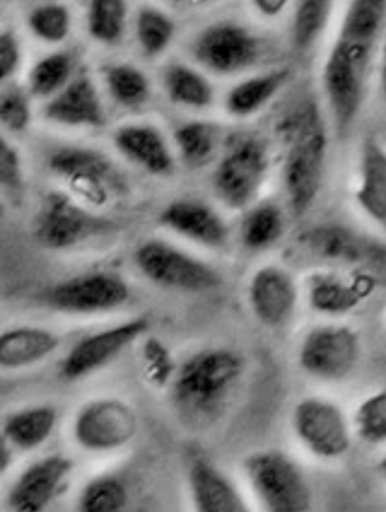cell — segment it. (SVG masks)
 <instances>
[{
  "instance_id": "ba28073f",
  "label": "cell",
  "mask_w": 386,
  "mask_h": 512,
  "mask_svg": "<svg viewBox=\"0 0 386 512\" xmlns=\"http://www.w3.org/2000/svg\"><path fill=\"white\" fill-rule=\"evenodd\" d=\"M293 427L299 441L321 459H338L350 450L352 435L345 413L336 403L309 397L297 404Z\"/></svg>"
},
{
  "instance_id": "d590c367",
  "label": "cell",
  "mask_w": 386,
  "mask_h": 512,
  "mask_svg": "<svg viewBox=\"0 0 386 512\" xmlns=\"http://www.w3.org/2000/svg\"><path fill=\"white\" fill-rule=\"evenodd\" d=\"M137 38L145 53L156 55L167 49L175 26L167 15L155 9H143L137 17Z\"/></svg>"
},
{
  "instance_id": "8fae6325",
  "label": "cell",
  "mask_w": 386,
  "mask_h": 512,
  "mask_svg": "<svg viewBox=\"0 0 386 512\" xmlns=\"http://www.w3.org/2000/svg\"><path fill=\"white\" fill-rule=\"evenodd\" d=\"M137 432V419L132 408L122 401H93L78 413L74 437L85 450L112 451L132 440Z\"/></svg>"
},
{
  "instance_id": "603a6c76",
  "label": "cell",
  "mask_w": 386,
  "mask_h": 512,
  "mask_svg": "<svg viewBox=\"0 0 386 512\" xmlns=\"http://www.w3.org/2000/svg\"><path fill=\"white\" fill-rule=\"evenodd\" d=\"M114 144L133 163L153 175H167L172 171L173 159L164 137L147 125H129L114 136Z\"/></svg>"
},
{
  "instance_id": "8992f818",
  "label": "cell",
  "mask_w": 386,
  "mask_h": 512,
  "mask_svg": "<svg viewBox=\"0 0 386 512\" xmlns=\"http://www.w3.org/2000/svg\"><path fill=\"white\" fill-rule=\"evenodd\" d=\"M361 342L356 330L346 325H322L303 338L298 361L309 376L340 381L356 368Z\"/></svg>"
},
{
  "instance_id": "ffe728a7",
  "label": "cell",
  "mask_w": 386,
  "mask_h": 512,
  "mask_svg": "<svg viewBox=\"0 0 386 512\" xmlns=\"http://www.w3.org/2000/svg\"><path fill=\"white\" fill-rule=\"evenodd\" d=\"M160 220L164 227L203 246L218 248L227 243L226 223L206 204L180 200L169 204Z\"/></svg>"
},
{
  "instance_id": "e575fe53",
  "label": "cell",
  "mask_w": 386,
  "mask_h": 512,
  "mask_svg": "<svg viewBox=\"0 0 386 512\" xmlns=\"http://www.w3.org/2000/svg\"><path fill=\"white\" fill-rule=\"evenodd\" d=\"M176 144L181 156L189 164H203L210 159L216 147L214 126L206 122H189L177 129Z\"/></svg>"
},
{
  "instance_id": "6da1fadb",
  "label": "cell",
  "mask_w": 386,
  "mask_h": 512,
  "mask_svg": "<svg viewBox=\"0 0 386 512\" xmlns=\"http://www.w3.org/2000/svg\"><path fill=\"white\" fill-rule=\"evenodd\" d=\"M385 26V0H354L346 7L322 72L338 136H346L360 116L370 68Z\"/></svg>"
},
{
  "instance_id": "9c48e42d",
  "label": "cell",
  "mask_w": 386,
  "mask_h": 512,
  "mask_svg": "<svg viewBox=\"0 0 386 512\" xmlns=\"http://www.w3.org/2000/svg\"><path fill=\"white\" fill-rule=\"evenodd\" d=\"M55 175L68 181L69 187L94 206H104L114 188L120 187V176L109 159L88 148L59 149L50 159Z\"/></svg>"
},
{
  "instance_id": "4fadbf2b",
  "label": "cell",
  "mask_w": 386,
  "mask_h": 512,
  "mask_svg": "<svg viewBox=\"0 0 386 512\" xmlns=\"http://www.w3.org/2000/svg\"><path fill=\"white\" fill-rule=\"evenodd\" d=\"M261 55V42L235 23H218L204 31L195 43V57L207 69L232 74L250 68Z\"/></svg>"
},
{
  "instance_id": "52a82bcc",
  "label": "cell",
  "mask_w": 386,
  "mask_h": 512,
  "mask_svg": "<svg viewBox=\"0 0 386 512\" xmlns=\"http://www.w3.org/2000/svg\"><path fill=\"white\" fill-rule=\"evenodd\" d=\"M137 267L157 285L183 291H207L220 277L206 263L160 240H149L136 251Z\"/></svg>"
},
{
  "instance_id": "ee69618b",
  "label": "cell",
  "mask_w": 386,
  "mask_h": 512,
  "mask_svg": "<svg viewBox=\"0 0 386 512\" xmlns=\"http://www.w3.org/2000/svg\"><path fill=\"white\" fill-rule=\"evenodd\" d=\"M377 470L386 479V454L382 456L380 462L377 464Z\"/></svg>"
},
{
  "instance_id": "7bdbcfd3",
  "label": "cell",
  "mask_w": 386,
  "mask_h": 512,
  "mask_svg": "<svg viewBox=\"0 0 386 512\" xmlns=\"http://www.w3.org/2000/svg\"><path fill=\"white\" fill-rule=\"evenodd\" d=\"M380 88L386 104V30L384 39H382L380 54Z\"/></svg>"
},
{
  "instance_id": "2e32d148",
  "label": "cell",
  "mask_w": 386,
  "mask_h": 512,
  "mask_svg": "<svg viewBox=\"0 0 386 512\" xmlns=\"http://www.w3.org/2000/svg\"><path fill=\"white\" fill-rule=\"evenodd\" d=\"M378 286V278L368 271L350 274L322 271L314 274L309 283V302L317 313L345 315L368 301Z\"/></svg>"
},
{
  "instance_id": "277c9868",
  "label": "cell",
  "mask_w": 386,
  "mask_h": 512,
  "mask_svg": "<svg viewBox=\"0 0 386 512\" xmlns=\"http://www.w3.org/2000/svg\"><path fill=\"white\" fill-rule=\"evenodd\" d=\"M244 472L256 498L271 512H305L313 491L301 467L277 450L255 452L244 462Z\"/></svg>"
},
{
  "instance_id": "d6a6232c",
  "label": "cell",
  "mask_w": 386,
  "mask_h": 512,
  "mask_svg": "<svg viewBox=\"0 0 386 512\" xmlns=\"http://www.w3.org/2000/svg\"><path fill=\"white\" fill-rule=\"evenodd\" d=\"M110 94L126 108L143 105L149 97V82L140 70L129 65L113 66L106 73Z\"/></svg>"
},
{
  "instance_id": "1f68e13d",
  "label": "cell",
  "mask_w": 386,
  "mask_h": 512,
  "mask_svg": "<svg viewBox=\"0 0 386 512\" xmlns=\"http://www.w3.org/2000/svg\"><path fill=\"white\" fill-rule=\"evenodd\" d=\"M72 74V59L68 54H51L41 59L30 73V90L34 96L49 97L61 92Z\"/></svg>"
},
{
  "instance_id": "836d02e7",
  "label": "cell",
  "mask_w": 386,
  "mask_h": 512,
  "mask_svg": "<svg viewBox=\"0 0 386 512\" xmlns=\"http://www.w3.org/2000/svg\"><path fill=\"white\" fill-rule=\"evenodd\" d=\"M128 503V491L120 480L104 476L92 480L81 492L80 510L84 512H117Z\"/></svg>"
},
{
  "instance_id": "7c38bea8",
  "label": "cell",
  "mask_w": 386,
  "mask_h": 512,
  "mask_svg": "<svg viewBox=\"0 0 386 512\" xmlns=\"http://www.w3.org/2000/svg\"><path fill=\"white\" fill-rule=\"evenodd\" d=\"M129 289L117 275L93 273L78 275L55 285L47 301L59 311L72 314L104 313L124 305Z\"/></svg>"
},
{
  "instance_id": "4316f807",
  "label": "cell",
  "mask_w": 386,
  "mask_h": 512,
  "mask_svg": "<svg viewBox=\"0 0 386 512\" xmlns=\"http://www.w3.org/2000/svg\"><path fill=\"white\" fill-rule=\"evenodd\" d=\"M283 231L285 219L281 208L273 203H265L248 212L240 235L248 250L262 251L273 247L282 238Z\"/></svg>"
},
{
  "instance_id": "ab89813d",
  "label": "cell",
  "mask_w": 386,
  "mask_h": 512,
  "mask_svg": "<svg viewBox=\"0 0 386 512\" xmlns=\"http://www.w3.org/2000/svg\"><path fill=\"white\" fill-rule=\"evenodd\" d=\"M0 181L3 187L10 189L18 188L22 181L21 159L6 139L0 141Z\"/></svg>"
},
{
  "instance_id": "8d00e7d4",
  "label": "cell",
  "mask_w": 386,
  "mask_h": 512,
  "mask_svg": "<svg viewBox=\"0 0 386 512\" xmlns=\"http://www.w3.org/2000/svg\"><path fill=\"white\" fill-rule=\"evenodd\" d=\"M29 26L42 41L58 43L68 37L70 14L65 6L54 5V3L42 5L31 11Z\"/></svg>"
},
{
  "instance_id": "3957f363",
  "label": "cell",
  "mask_w": 386,
  "mask_h": 512,
  "mask_svg": "<svg viewBox=\"0 0 386 512\" xmlns=\"http://www.w3.org/2000/svg\"><path fill=\"white\" fill-rule=\"evenodd\" d=\"M244 372L239 354L208 349L188 358L173 377V401L184 415L207 419L218 415Z\"/></svg>"
},
{
  "instance_id": "7a4b0ae2",
  "label": "cell",
  "mask_w": 386,
  "mask_h": 512,
  "mask_svg": "<svg viewBox=\"0 0 386 512\" xmlns=\"http://www.w3.org/2000/svg\"><path fill=\"white\" fill-rule=\"evenodd\" d=\"M283 131L289 140L283 184L291 210L302 216L313 207L321 192L328 159V133L318 105L314 101L303 102L287 118Z\"/></svg>"
},
{
  "instance_id": "5bb4252c",
  "label": "cell",
  "mask_w": 386,
  "mask_h": 512,
  "mask_svg": "<svg viewBox=\"0 0 386 512\" xmlns=\"http://www.w3.org/2000/svg\"><path fill=\"white\" fill-rule=\"evenodd\" d=\"M104 222L74 203L68 195H47L41 204L34 232L45 247L62 250L81 243L104 227Z\"/></svg>"
},
{
  "instance_id": "ac0fdd59",
  "label": "cell",
  "mask_w": 386,
  "mask_h": 512,
  "mask_svg": "<svg viewBox=\"0 0 386 512\" xmlns=\"http://www.w3.org/2000/svg\"><path fill=\"white\" fill-rule=\"evenodd\" d=\"M72 468V460L59 455L47 456L31 464L11 488L9 495L11 510L18 512L45 510L61 490Z\"/></svg>"
},
{
  "instance_id": "f35d334b",
  "label": "cell",
  "mask_w": 386,
  "mask_h": 512,
  "mask_svg": "<svg viewBox=\"0 0 386 512\" xmlns=\"http://www.w3.org/2000/svg\"><path fill=\"white\" fill-rule=\"evenodd\" d=\"M144 365L155 384L164 385L173 377V360L168 350L159 341H149L144 349Z\"/></svg>"
},
{
  "instance_id": "e0dca14e",
  "label": "cell",
  "mask_w": 386,
  "mask_h": 512,
  "mask_svg": "<svg viewBox=\"0 0 386 512\" xmlns=\"http://www.w3.org/2000/svg\"><path fill=\"white\" fill-rule=\"evenodd\" d=\"M252 313L270 328L285 325L298 303L294 278L278 266H265L254 274L248 289Z\"/></svg>"
},
{
  "instance_id": "484cf974",
  "label": "cell",
  "mask_w": 386,
  "mask_h": 512,
  "mask_svg": "<svg viewBox=\"0 0 386 512\" xmlns=\"http://www.w3.org/2000/svg\"><path fill=\"white\" fill-rule=\"evenodd\" d=\"M57 424V412L54 408L39 407L15 412L6 420L3 435L10 445L19 450L30 451L45 443Z\"/></svg>"
},
{
  "instance_id": "d6986e66",
  "label": "cell",
  "mask_w": 386,
  "mask_h": 512,
  "mask_svg": "<svg viewBox=\"0 0 386 512\" xmlns=\"http://www.w3.org/2000/svg\"><path fill=\"white\" fill-rule=\"evenodd\" d=\"M356 202L369 219L386 230V145L376 136L365 137L361 144Z\"/></svg>"
},
{
  "instance_id": "f546056e",
  "label": "cell",
  "mask_w": 386,
  "mask_h": 512,
  "mask_svg": "<svg viewBox=\"0 0 386 512\" xmlns=\"http://www.w3.org/2000/svg\"><path fill=\"white\" fill-rule=\"evenodd\" d=\"M126 3L122 0H96L90 3L88 14L89 33L102 43H117L124 35Z\"/></svg>"
},
{
  "instance_id": "5b68a950",
  "label": "cell",
  "mask_w": 386,
  "mask_h": 512,
  "mask_svg": "<svg viewBox=\"0 0 386 512\" xmlns=\"http://www.w3.org/2000/svg\"><path fill=\"white\" fill-rule=\"evenodd\" d=\"M269 168L265 141L256 136L242 137L228 149L216 169V195L231 210H243L261 192Z\"/></svg>"
},
{
  "instance_id": "7402d4cb",
  "label": "cell",
  "mask_w": 386,
  "mask_h": 512,
  "mask_svg": "<svg viewBox=\"0 0 386 512\" xmlns=\"http://www.w3.org/2000/svg\"><path fill=\"white\" fill-rule=\"evenodd\" d=\"M193 503L202 512H242L246 502L235 484L206 460L192 463L188 472Z\"/></svg>"
},
{
  "instance_id": "b9f144b4",
  "label": "cell",
  "mask_w": 386,
  "mask_h": 512,
  "mask_svg": "<svg viewBox=\"0 0 386 512\" xmlns=\"http://www.w3.org/2000/svg\"><path fill=\"white\" fill-rule=\"evenodd\" d=\"M252 5L263 17L275 18L283 13L287 2H283V0H256Z\"/></svg>"
},
{
  "instance_id": "f1b7e54d",
  "label": "cell",
  "mask_w": 386,
  "mask_h": 512,
  "mask_svg": "<svg viewBox=\"0 0 386 512\" xmlns=\"http://www.w3.org/2000/svg\"><path fill=\"white\" fill-rule=\"evenodd\" d=\"M165 88L173 102L189 108H206L214 97L210 82L187 66L169 68L165 74Z\"/></svg>"
},
{
  "instance_id": "9a60e30c",
  "label": "cell",
  "mask_w": 386,
  "mask_h": 512,
  "mask_svg": "<svg viewBox=\"0 0 386 512\" xmlns=\"http://www.w3.org/2000/svg\"><path fill=\"white\" fill-rule=\"evenodd\" d=\"M147 329V319L136 318L85 337L73 346L63 360L62 377L74 381L89 376L112 361L137 338L143 336Z\"/></svg>"
},
{
  "instance_id": "d4e9b609",
  "label": "cell",
  "mask_w": 386,
  "mask_h": 512,
  "mask_svg": "<svg viewBox=\"0 0 386 512\" xmlns=\"http://www.w3.org/2000/svg\"><path fill=\"white\" fill-rule=\"evenodd\" d=\"M289 77V70L277 69L240 82L228 93V112L238 117H247L259 112L277 96Z\"/></svg>"
},
{
  "instance_id": "cb8c5ba5",
  "label": "cell",
  "mask_w": 386,
  "mask_h": 512,
  "mask_svg": "<svg viewBox=\"0 0 386 512\" xmlns=\"http://www.w3.org/2000/svg\"><path fill=\"white\" fill-rule=\"evenodd\" d=\"M59 340L49 330L15 328L0 337V365L3 369H22L45 360L58 349Z\"/></svg>"
},
{
  "instance_id": "4dcf8cb0",
  "label": "cell",
  "mask_w": 386,
  "mask_h": 512,
  "mask_svg": "<svg viewBox=\"0 0 386 512\" xmlns=\"http://www.w3.org/2000/svg\"><path fill=\"white\" fill-rule=\"evenodd\" d=\"M358 439L366 444H386V388L366 397L353 417Z\"/></svg>"
},
{
  "instance_id": "60d3db41",
  "label": "cell",
  "mask_w": 386,
  "mask_h": 512,
  "mask_svg": "<svg viewBox=\"0 0 386 512\" xmlns=\"http://www.w3.org/2000/svg\"><path fill=\"white\" fill-rule=\"evenodd\" d=\"M21 62V50L13 33L5 31L0 35V80L14 76Z\"/></svg>"
},
{
  "instance_id": "83f0119b",
  "label": "cell",
  "mask_w": 386,
  "mask_h": 512,
  "mask_svg": "<svg viewBox=\"0 0 386 512\" xmlns=\"http://www.w3.org/2000/svg\"><path fill=\"white\" fill-rule=\"evenodd\" d=\"M334 3L303 0L297 3L293 19V42L298 51H309L324 35L332 18Z\"/></svg>"
},
{
  "instance_id": "74e56055",
  "label": "cell",
  "mask_w": 386,
  "mask_h": 512,
  "mask_svg": "<svg viewBox=\"0 0 386 512\" xmlns=\"http://www.w3.org/2000/svg\"><path fill=\"white\" fill-rule=\"evenodd\" d=\"M0 120L11 132H22L30 122L29 102L18 90L11 89L0 101Z\"/></svg>"
},
{
  "instance_id": "30bf717a",
  "label": "cell",
  "mask_w": 386,
  "mask_h": 512,
  "mask_svg": "<svg viewBox=\"0 0 386 512\" xmlns=\"http://www.w3.org/2000/svg\"><path fill=\"white\" fill-rule=\"evenodd\" d=\"M305 243L324 261L360 266L372 274L386 273V244L340 224L313 228L305 234Z\"/></svg>"
},
{
  "instance_id": "44dd1931",
  "label": "cell",
  "mask_w": 386,
  "mask_h": 512,
  "mask_svg": "<svg viewBox=\"0 0 386 512\" xmlns=\"http://www.w3.org/2000/svg\"><path fill=\"white\" fill-rule=\"evenodd\" d=\"M46 117L57 124L92 126L104 124L105 114L96 86L88 77H80L66 85L47 104Z\"/></svg>"
}]
</instances>
